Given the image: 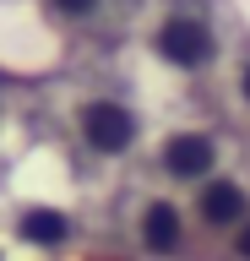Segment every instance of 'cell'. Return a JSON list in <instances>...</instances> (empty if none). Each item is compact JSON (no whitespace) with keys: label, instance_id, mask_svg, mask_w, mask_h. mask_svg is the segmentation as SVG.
I'll use <instances>...</instances> for the list:
<instances>
[{"label":"cell","instance_id":"1","mask_svg":"<svg viewBox=\"0 0 250 261\" xmlns=\"http://www.w3.org/2000/svg\"><path fill=\"white\" fill-rule=\"evenodd\" d=\"M152 49H158V60L174 65V71H201V65H212L217 55V33L212 22L201 11H169L152 33Z\"/></svg>","mask_w":250,"mask_h":261},{"label":"cell","instance_id":"2","mask_svg":"<svg viewBox=\"0 0 250 261\" xmlns=\"http://www.w3.org/2000/svg\"><path fill=\"white\" fill-rule=\"evenodd\" d=\"M76 130H82V142L93 147V152H103V158H120V152H131L136 147V130H142V120H136L120 98H93V103H82V120H76Z\"/></svg>","mask_w":250,"mask_h":261},{"label":"cell","instance_id":"3","mask_svg":"<svg viewBox=\"0 0 250 261\" xmlns=\"http://www.w3.org/2000/svg\"><path fill=\"white\" fill-rule=\"evenodd\" d=\"M217 169V142L207 130H174L163 142V174L174 179H212Z\"/></svg>","mask_w":250,"mask_h":261},{"label":"cell","instance_id":"4","mask_svg":"<svg viewBox=\"0 0 250 261\" xmlns=\"http://www.w3.org/2000/svg\"><path fill=\"white\" fill-rule=\"evenodd\" d=\"M245 185L234 179H201V196H196V218L212 228H239L245 223Z\"/></svg>","mask_w":250,"mask_h":261},{"label":"cell","instance_id":"5","mask_svg":"<svg viewBox=\"0 0 250 261\" xmlns=\"http://www.w3.org/2000/svg\"><path fill=\"white\" fill-rule=\"evenodd\" d=\"M180 234H185V218L169 201H147L142 207V223H136V240L147 256H169V250H180Z\"/></svg>","mask_w":250,"mask_h":261},{"label":"cell","instance_id":"6","mask_svg":"<svg viewBox=\"0 0 250 261\" xmlns=\"http://www.w3.org/2000/svg\"><path fill=\"white\" fill-rule=\"evenodd\" d=\"M103 6L109 0H49V11L60 22H93V16H103Z\"/></svg>","mask_w":250,"mask_h":261},{"label":"cell","instance_id":"7","mask_svg":"<svg viewBox=\"0 0 250 261\" xmlns=\"http://www.w3.org/2000/svg\"><path fill=\"white\" fill-rule=\"evenodd\" d=\"M22 228H27V240H44V245H49V240H66V218H54V212H33Z\"/></svg>","mask_w":250,"mask_h":261},{"label":"cell","instance_id":"8","mask_svg":"<svg viewBox=\"0 0 250 261\" xmlns=\"http://www.w3.org/2000/svg\"><path fill=\"white\" fill-rule=\"evenodd\" d=\"M234 250H239V256L250 261V218H245V223H239V228H234Z\"/></svg>","mask_w":250,"mask_h":261},{"label":"cell","instance_id":"9","mask_svg":"<svg viewBox=\"0 0 250 261\" xmlns=\"http://www.w3.org/2000/svg\"><path fill=\"white\" fill-rule=\"evenodd\" d=\"M239 98H245V103H250V60L239 65Z\"/></svg>","mask_w":250,"mask_h":261}]
</instances>
